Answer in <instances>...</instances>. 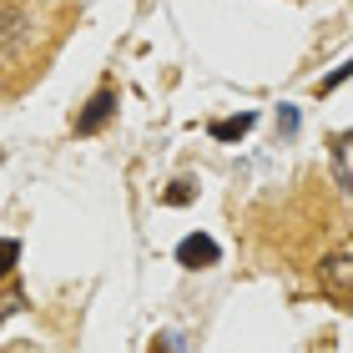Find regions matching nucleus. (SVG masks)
Wrapping results in <instances>:
<instances>
[{"instance_id": "obj_4", "label": "nucleus", "mask_w": 353, "mask_h": 353, "mask_svg": "<svg viewBox=\"0 0 353 353\" xmlns=\"http://www.w3.org/2000/svg\"><path fill=\"white\" fill-rule=\"evenodd\" d=\"M252 121H258V117H252V111H243V117H222V121H212L207 132H212L217 141H237V137L252 132Z\"/></svg>"}, {"instance_id": "obj_3", "label": "nucleus", "mask_w": 353, "mask_h": 353, "mask_svg": "<svg viewBox=\"0 0 353 353\" xmlns=\"http://www.w3.org/2000/svg\"><path fill=\"white\" fill-rule=\"evenodd\" d=\"M217 258H222V248H217L207 232H192V237L176 243V263H182V268H212Z\"/></svg>"}, {"instance_id": "obj_8", "label": "nucleus", "mask_w": 353, "mask_h": 353, "mask_svg": "<svg viewBox=\"0 0 353 353\" xmlns=\"http://www.w3.org/2000/svg\"><path fill=\"white\" fill-rule=\"evenodd\" d=\"M192 197V187L187 182H172V192H167V202H187Z\"/></svg>"}, {"instance_id": "obj_6", "label": "nucleus", "mask_w": 353, "mask_h": 353, "mask_svg": "<svg viewBox=\"0 0 353 353\" xmlns=\"http://www.w3.org/2000/svg\"><path fill=\"white\" fill-rule=\"evenodd\" d=\"M15 258H21V243H15V237H0V278H10Z\"/></svg>"}, {"instance_id": "obj_5", "label": "nucleus", "mask_w": 353, "mask_h": 353, "mask_svg": "<svg viewBox=\"0 0 353 353\" xmlns=\"http://www.w3.org/2000/svg\"><path fill=\"white\" fill-rule=\"evenodd\" d=\"M333 167H339V187H348V137H333Z\"/></svg>"}, {"instance_id": "obj_7", "label": "nucleus", "mask_w": 353, "mask_h": 353, "mask_svg": "<svg viewBox=\"0 0 353 353\" xmlns=\"http://www.w3.org/2000/svg\"><path fill=\"white\" fill-rule=\"evenodd\" d=\"M343 81H348V66H339V71H333V76H328V81H323V86H318V91H339Z\"/></svg>"}, {"instance_id": "obj_1", "label": "nucleus", "mask_w": 353, "mask_h": 353, "mask_svg": "<svg viewBox=\"0 0 353 353\" xmlns=\"http://www.w3.org/2000/svg\"><path fill=\"white\" fill-rule=\"evenodd\" d=\"M318 288H323L339 308H348V303H353V258H348V248L328 252V258L318 263Z\"/></svg>"}, {"instance_id": "obj_2", "label": "nucleus", "mask_w": 353, "mask_h": 353, "mask_svg": "<svg viewBox=\"0 0 353 353\" xmlns=\"http://www.w3.org/2000/svg\"><path fill=\"white\" fill-rule=\"evenodd\" d=\"M111 117H117V91H111V86H101V91H96L91 101H86V111L76 117V132H81V137H91V132H101V126H106Z\"/></svg>"}]
</instances>
